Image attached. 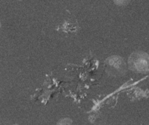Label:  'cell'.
Here are the masks:
<instances>
[{
  "label": "cell",
  "instance_id": "cell-1",
  "mask_svg": "<svg viewBox=\"0 0 149 125\" xmlns=\"http://www.w3.org/2000/svg\"><path fill=\"white\" fill-rule=\"evenodd\" d=\"M130 70L137 73H143L149 68V56L141 51L131 54L128 61Z\"/></svg>",
  "mask_w": 149,
  "mask_h": 125
},
{
  "label": "cell",
  "instance_id": "cell-2",
  "mask_svg": "<svg viewBox=\"0 0 149 125\" xmlns=\"http://www.w3.org/2000/svg\"><path fill=\"white\" fill-rule=\"evenodd\" d=\"M57 125H72V122L70 119L68 118H65V119H62L58 122Z\"/></svg>",
  "mask_w": 149,
  "mask_h": 125
},
{
  "label": "cell",
  "instance_id": "cell-3",
  "mask_svg": "<svg viewBox=\"0 0 149 125\" xmlns=\"http://www.w3.org/2000/svg\"><path fill=\"white\" fill-rule=\"evenodd\" d=\"M114 2L118 5H124L128 3V0H114Z\"/></svg>",
  "mask_w": 149,
  "mask_h": 125
},
{
  "label": "cell",
  "instance_id": "cell-4",
  "mask_svg": "<svg viewBox=\"0 0 149 125\" xmlns=\"http://www.w3.org/2000/svg\"><path fill=\"white\" fill-rule=\"evenodd\" d=\"M0 27H1V24H0Z\"/></svg>",
  "mask_w": 149,
  "mask_h": 125
}]
</instances>
